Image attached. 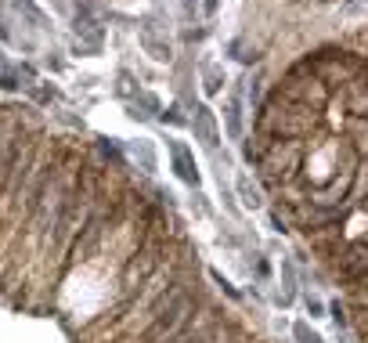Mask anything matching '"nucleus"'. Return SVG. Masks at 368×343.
<instances>
[{
  "mask_svg": "<svg viewBox=\"0 0 368 343\" xmlns=\"http://www.w3.org/2000/svg\"><path fill=\"white\" fill-rule=\"evenodd\" d=\"M170 163H173V174L184 181V184H192V188H199V167H195V152L184 145V141H177V138H170Z\"/></svg>",
  "mask_w": 368,
  "mask_h": 343,
  "instance_id": "nucleus-1",
  "label": "nucleus"
},
{
  "mask_svg": "<svg viewBox=\"0 0 368 343\" xmlns=\"http://www.w3.org/2000/svg\"><path fill=\"white\" fill-rule=\"evenodd\" d=\"M137 44H141V51L152 61H159V66H166V61L173 58V44L166 40V33H159V29H152V25H141L137 29Z\"/></svg>",
  "mask_w": 368,
  "mask_h": 343,
  "instance_id": "nucleus-2",
  "label": "nucleus"
},
{
  "mask_svg": "<svg viewBox=\"0 0 368 343\" xmlns=\"http://www.w3.org/2000/svg\"><path fill=\"white\" fill-rule=\"evenodd\" d=\"M192 131H195V138H199L209 152H217V145H221V127H217V116H213L206 105H195Z\"/></svg>",
  "mask_w": 368,
  "mask_h": 343,
  "instance_id": "nucleus-3",
  "label": "nucleus"
},
{
  "mask_svg": "<svg viewBox=\"0 0 368 343\" xmlns=\"http://www.w3.org/2000/svg\"><path fill=\"white\" fill-rule=\"evenodd\" d=\"M224 87H228V73H224L221 61H202V95L217 98Z\"/></svg>",
  "mask_w": 368,
  "mask_h": 343,
  "instance_id": "nucleus-4",
  "label": "nucleus"
},
{
  "mask_svg": "<svg viewBox=\"0 0 368 343\" xmlns=\"http://www.w3.org/2000/svg\"><path fill=\"white\" fill-rule=\"evenodd\" d=\"M130 155H134L137 170H145V174H156V170H159V155H156V145H152V138L130 141Z\"/></svg>",
  "mask_w": 368,
  "mask_h": 343,
  "instance_id": "nucleus-5",
  "label": "nucleus"
},
{
  "mask_svg": "<svg viewBox=\"0 0 368 343\" xmlns=\"http://www.w3.org/2000/svg\"><path fill=\"white\" fill-rule=\"evenodd\" d=\"M224 127H228V138L231 141H242V102H238V90L235 95H228V102H224Z\"/></svg>",
  "mask_w": 368,
  "mask_h": 343,
  "instance_id": "nucleus-6",
  "label": "nucleus"
},
{
  "mask_svg": "<svg viewBox=\"0 0 368 343\" xmlns=\"http://www.w3.org/2000/svg\"><path fill=\"white\" fill-rule=\"evenodd\" d=\"M238 195H242V203L245 206H250V210H260L264 206V199H260V188H257V184H253V177L250 174H238Z\"/></svg>",
  "mask_w": 368,
  "mask_h": 343,
  "instance_id": "nucleus-7",
  "label": "nucleus"
},
{
  "mask_svg": "<svg viewBox=\"0 0 368 343\" xmlns=\"http://www.w3.org/2000/svg\"><path fill=\"white\" fill-rule=\"evenodd\" d=\"M137 95H141L137 80H134L127 69H119V73H116V98H123V102H134Z\"/></svg>",
  "mask_w": 368,
  "mask_h": 343,
  "instance_id": "nucleus-8",
  "label": "nucleus"
},
{
  "mask_svg": "<svg viewBox=\"0 0 368 343\" xmlns=\"http://www.w3.org/2000/svg\"><path fill=\"white\" fill-rule=\"evenodd\" d=\"M15 8H18V11H25L29 18H33V25H40V29L47 25V15H44L37 4H33V0H15Z\"/></svg>",
  "mask_w": 368,
  "mask_h": 343,
  "instance_id": "nucleus-9",
  "label": "nucleus"
},
{
  "mask_svg": "<svg viewBox=\"0 0 368 343\" xmlns=\"http://www.w3.org/2000/svg\"><path fill=\"white\" fill-rule=\"evenodd\" d=\"M293 336H296L300 343H325V339H321L311 325H307V322H296V325H293Z\"/></svg>",
  "mask_w": 368,
  "mask_h": 343,
  "instance_id": "nucleus-10",
  "label": "nucleus"
},
{
  "mask_svg": "<svg viewBox=\"0 0 368 343\" xmlns=\"http://www.w3.org/2000/svg\"><path fill=\"white\" fill-rule=\"evenodd\" d=\"M307 311H311L314 318H321V315H325V303H321L318 296H311V293H307Z\"/></svg>",
  "mask_w": 368,
  "mask_h": 343,
  "instance_id": "nucleus-11",
  "label": "nucleus"
},
{
  "mask_svg": "<svg viewBox=\"0 0 368 343\" xmlns=\"http://www.w3.org/2000/svg\"><path fill=\"white\" fill-rule=\"evenodd\" d=\"M217 11H221V0H202V15H206V18H213Z\"/></svg>",
  "mask_w": 368,
  "mask_h": 343,
  "instance_id": "nucleus-12",
  "label": "nucleus"
},
{
  "mask_svg": "<svg viewBox=\"0 0 368 343\" xmlns=\"http://www.w3.org/2000/svg\"><path fill=\"white\" fill-rule=\"evenodd\" d=\"M289 4H340V0H289Z\"/></svg>",
  "mask_w": 368,
  "mask_h": 343,
  "instance_id": "nucleus-13",
  "label": "nucleus"
},
{
  "mask_svg": "<svg viewBox=\"0 0 368 343\" xmlns=\"http://www.w3.org/2000/svg\"><path fill=\"white\" fill-rule=\"evenodd\" d=\"M163 119H170V123H184V119L177 116V109H166V112H163Z\"/></svg>",
  "mask_w": 368,
  "mask_h": 343,
  "instance_id": "nucleus-14",
  "label": "nucleus"
}]
</instances>
